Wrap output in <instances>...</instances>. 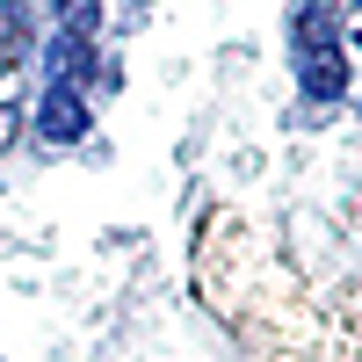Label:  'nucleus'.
<instances>
[{
	"instance_id": "obj_1",
	"label": "nucleus",
	"mask_w": 362,
	"mask_h": 362,
	"mask_svg": "<svg viewBox=\"0 0 362 362\" xmlns=\"http://www.w3.org/2000/svg\"><path fill=\"white\" fill-rule=\"evenodd\" d=\"M290 51H297V80H305L312 102H334L348 87V51L334 37V8L326 0H297L290 15Z\"/></svg>"
},
{
	"instance_id": "obj_2",
	"label": "nucleus",
	"mask_w": 362,
	"mask_h": 362,
	"mask_svg": "<svg viewBox=\"0 0 362 362\" xmlns=\"http://www.w3.org/2000/svg\"><path fill=\"white\" fill-rule=\"evenodd\" d=\"M37 138H44V145H80V138H87V102L73 95V87H44V102H37Z\"/></svg>"
},
{
	"instance_id": "obj_3",
	"label": "nucleus",
	"mask_w": 362,
	"mask_h": 362,
	"mask_svg": "<svg viewBox=\"0 0 362 362\" xmlns=\"http://www.w3.org/2000/svg\"><path fill=\"white\" fill-rule=\"evenodd\" d=\"M44 73H51V87H73L80 95V80L95 73V37H66V29H58L44 44Z\"/></svg>"
},
{
	"instance_id": "obj_4",
	"label": "nucleus",
	"mask_w": 362,
	"mask_h": 362,
	"mask_svg": "<svg viewBox=\"0 0 362 362\" xmlns=\"http://www.w3.org/2000/svg\"><path fill=\"white\" fill-rule=\"evenodd\" d=\"M51 15H58L66 37H95L102 29V0H51Z\"/></svg>"
},
{
	"instance_id": "obj_5",
	"label": "nucleus",
	"mask_w": 362,
	"mask_h": 362,
	"mask_svg": "<svg viewBox=\"0 0 362 362\" xmlns=\"http://www.w3.org/2000/svg\"><path fill=\"white\" fill-rule=\"evenodd\" d=\"M15 138V109H0V145H8Z\"/></svg>"
},
{
	"instance_id": "obj_6",
	"label": "nucleus",
	"mask_w": 362,
	"mask_h": 362,
	"mask_svg": "<svg viewBox=\"0 0 362 362\" xmlns=\"http://www.w3.org/2000/svg\"><path fill=\"white\" fill-rule=\"evenodd\" d=\"M0 73H8V44H0Z\"/></svg>"
}]
</instances>
